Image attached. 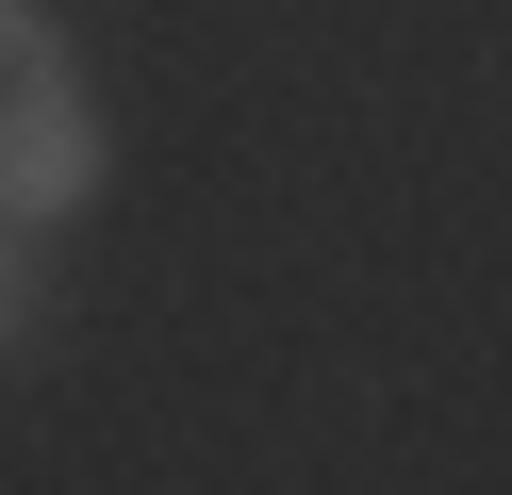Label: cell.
Listing matches in <instances>:
<instances>
[{
    "label": "cell",
    "instance_id": "1",
    "mask_svg": "<svg viewBox=\"0 0 512 495\" xmlns=\"http://www.w3.org/2000/svg\"><path fill=\"white\" fill-rule=\"evenodd\" d=\"M83 198H100V116H83V83H67V33H50L34 0H0V215L50 231V215H83Z\"/></svg>",
    "mask_w": 512,
    "mask_h": 495
},
{
    "label": "cell",
    "instance_id": "2",
    "mask_svg": "<svg viewBox=\"0 0 512 495\" xmlns=\"http://www.w3.org/2000/svg\"><path fill=\"white\" fill-rule=\"evenodd\" d=\"M34 347V264H17V215H0V363Z\"/></svg>",
    "mask_w": 512,
    "mask_h": 495
}]
</instances>
